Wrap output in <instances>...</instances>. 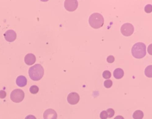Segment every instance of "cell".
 Returning a JSON list of instances; mask_svg holds the SVG:
<instances>
[{
	"instance_id": "cell-2",
	"label": "cell",
	"mask_w": 152,
	"mask_h": 119,
	"mask_svg": "<svg viewBox=\"0 0 152 119\" xmlns=\"http://www.w3.org/2000/svg\"><path fill=\"white\" fill-rule=\"evenodd\" d=\"M131 53L136 59H142L146 55V46L142 42L136 43L131 49Z\"/></svg>"
},
{
	"instance_id": "cell-25",
	"label": "cell",
	"mask_w": 152,
	"mask_h": 119,
	"mask_svg": "<svg viewBox=\"0 0 152 119\" xmlns=\"http://www.w3.org/2000/svg\"><path fill=\"white\" fill-rule=\"evenodd\" d=\"M114 119H124V118L121 116H118L116 117H115Z\"/></svg>"
},
{
	"instance_id": "cell-9",
	"label": "cell",
	"mask_w": 152,
	"mask_h": 119,
	"mask_svg": "<svg viewBox=\"0 0 152 119\" xmlns=\"http://www.w3.org/2000/svg\"><path fill=\"white\" fill-rule=\"evenodd\" d=\"M4 37L7 41L9 42H13L16 39L17 37V34L14 30H7L4 34Z\"/></svg>"
},
{
	"instance_id": "cell-5",
	"label": "cell",
	"mask_w": 152,
	"mask_h": 119,
	"mask_svg": "<svg viewBox=\"0 0 152 119\" xmlns=\"http://www.w3.org/2000/svg\"><path fill=\"white\" fill-rule=\"evenodd\" d=\"M134 28L133 24L129 23H127L122 25L121 28V32L124 36H130L133 34Z\"/></svg>"
},
{
	"instance_id": "cell-18",
	"label": "cell",
	"mask_w": 152,
	"mask_h": 119,
	"mask_svg": "<svg viewBox=\"0 0 152 119\" xmlns=\"http://www.w3.org/2000/svg\"><path fill=\"white\" fill-rule=\"evenodd\" d=\"M112 85V81L111 80L107 79L104 82V86L105 87V88H109L111 87Z\"/></svg>"
},
{
	"instance_id": "cell-12",
	"label": "cell",
	"mask_w": 152,
	"mask_h": 119,
	"mask_svg": "<svg viewBox=\"0 0 152 119\" xmlns=\"http://www.w3.org/2000/svg\"><path fill=\"white\" fill-rule=\"evenodd\" d=\"M124 72L121 68H117L114 71V78L117 79H121L124 77Z\"/></svg>"
},
{
	"instance_id": "cell-8",
	"label": "cell",
	"mask_w": 152,
	"mask_h": 119,
	"mask_svg": "<svg viewBox=\"0 0 152 119\" xmlns=\"http://www.w3.org/2000/svg\"><path fill=\"white\" fill-rule=\"evenodd\" d=\"M43 116H44V119H56L57 113L54 110L49 109L45 111Z\"/></svg>"
},
{
	"instance_id": "cell-4",
	"label": "cell",
	"mask_w": 152,
	"mask_h": 119,
	"mask_svg": "<svg viewBox=\"0 0 152 119\" xmlns=\"http://www.w3.org/2000/svg\"><path fill=\"white\" fill-rule=\"evenodd\" d=\"M25 98V93L21 89H16L11 92L10 94V98L13 102L18 103L23 100Z\"/></svg>"
},
{
	"instance_id": "cell-13",
	"label": "cell",
	"mask_w": 152,
	"mask_h": 119,
	"mask_svg": "<svg viewBox=\"0 0 152 119\" xmlns=\"http://www.w3.org/2000/svg\"><path fill=\"white\" fill-rule=\"evenodd\" d=\"M143 112L141 110H137L133 113V117L134 119H142L143 118Z\"/></svg>"
},
{
	"instance_id": "cell-22",
	"label": "cell",
	"mask_w": 152,
	"mask_h": 119,
	"mask_svg": "<svg viewBox=\"0 0 152 119\" xmlns=\"http://www.w3.org/2000/svg\"><path fill=\"white\" fill-rule=\"evenodd\" d=\"M6 97V93L4 90L0 91V98H5Z\"/></svg>"
},
{
	"instance_id": "cell-23",
	"label": "cell",
	"mask_w": 152,
	"mask_h": 119,
	"mask_svg": "<svg viewBox=\"0 0 152 119\" xmlns=\"http://www.w3.org/2000/svg\"><path fill=\"white\" fill-rule=\"evenodd\" d=\"M147 52L150 55H152V44H150L147 48Z\"/></svg>"
},
{
	"instance_id": "cell-7",
	"label": "cell",
	"mask_w": 152,
	"mask_h": 119,
	"mask_svg": "<svg viewBox=\"0 0 152 119\" xmlns=\"http://www.w3.org/2000/svg\"><path fill=\"white\" fill-rule=\"evenodd\" d=\"M79 100H80V96L79 94L74 93V92L70 93L67 97V101L71 105L77 104L79 103Z\"/></svg>"
},
{
	"instance_id": "cell-24",
	"label": "cell",
	"mask_w": 152,
	"mask_h": 119,
	"mask_svg": "<svg viewBox=\"0 0 152 119\" xmlns=\"http://www.w3.org/2000/svg\"><path fill=\"white\" fill-rule=\"evenodd\" d=\"M25 119H36V117L33 115H29V116H26Z\"/></svg>"
},
{
	"instance_id": "cell-11",
	"label": "cell",
	"mask_w": 152,
	"mask_h": 119,
	"mask_svg": "<svg viewBox=\"0 0 152 119\" xmlns=\"http://www.w3.org/2000/svg\"><path fill=\"white\" fill-rule=\"evenodd\" d=\"M16 84L20 87H24L27 84V79L23 75L18 76L16 79Z\"/></svg>"
},
{
	"instance_id": "cell-20",
	"label": "cell",
	"mask_w": 152,
	"mask_h": 119,
	"mask_svg": "<svg viewBox=\"0 0 152 119\" xmlns=\"http://www.w3.org/2000/svg\"><path fill=\"white\" fill-rule=\"evenodd\" d=\"M100 117L101 119H107V111H102L100 114Z\"/></svg>"
},
{
	"instance_id": "cell-15",
	"label": "cell",
	"mask_w": 152,
	"mask_h": 119,
	"mask_svg": "<svg viewBox=\"0 0 152 119\" xmlns=\"http://www.w3.org/2000/svg\"><path fill=\"white\" fill-rule=\"evenodd\" d=\"M39 91V88L36 85H32L30 88V92L33 94H37Z\"/></svg>"
},
{
	"instance_id": "cell-1",
	"label": "cell",
	"mask_w": 152,
	"mask_h": 119,
	"mask_svg": "<svg viewBox=\"0 0 152 119\" xmlns=\"http://www.w3.org/2000/svg\"><path fill=\"white\" fill-rule=\"evenodd\" d=\"M44 74V69L41 64H36L29 69V77L33 81H37L41 79Z\"/></svg>"
},
{
	"instance_id": "cell-19",
	"label": "cell",
	"mask_w": 152,
	"mask_h": 119,
	"mask_svg": "<svg viewBox=\"0 0 152 119\" xmlns=\"http://www.w3.org/2000/svg\"><path fill=\"white\" fill-rule=\"evenodd\" d=\"M144 11L146 13H150L152 12V5L151 4H147L145 6Z\"/></svg>"
},
{
	"instance_id": "cell-14",
	"label": "cell",
	"mask_w": 152,
	"mask_h": 119,
	"mask_svg": "<svg viewBox=\"0 0 152 119\" xmlns=\"http://www.w3.org/2000/svg\"><path fill=\"white\" fill-rule=\"evenodd\" d=\"M144 73L148 78H152V65H149L145 69Z\"/></svg>"
},
{
	"instance_id": "cell-21",
	"label": "cell",
	"mask_w": 152,
	"mask_h": 119,
	"mask_svg": "<svg viewBox=\"0 0 152 119\" xmlns=\"http://www.w3.org/2000/svg\"><path fill=\"white\" fill-rule=\"evenodd\" d=\"M107 62L110 63H113L115 61V57H114V56H112V55H110L108 57H107Z\"/></svg>"
},
{
	"instance_id": "cell-10",
	"label": "cell",
	"mask_w": 152,
	"mask_h": 119,
	"mask_svg": "<svg viewBox=\"0 0 152 119\" xmlns=\"http://www.w3.org/2000/svg\"><path fill=\"white\" fill-rule=\"evenodd\" d=\"M25 62L27 65H32L36 62V57L32 53L27 54L25 57Z\"/></svg>"
},
{
	"instance_id": "cell-6",
	"label": "cell",
	"mask_w": 152,
	"mask_h": 119,
	"mask_svg": "<svg viewBox=\"0 0 152 119\" xmlns=\"http://www.w3.org/2000/svg\"><path fill=\"white\" fill-rule=\"evenodd\" d=\"M78 1L77 0H65L64 2V7L68 11H74L77 8Z\"/></svg>"
},
{
	"instance_id": "cell-16",
	"label": "cell",
	"mask_w": 152,
	"mask_h": 119,
	"mask_svg": "<svg viewBox=\"0 0 152 119\" xmlns=\"http://www.w3.org/2000/svg\"><path fill=\"white\" fill-rule=\"evenodd\" d=\"M107 117H109V118L112 117L115 114V111L112 109H108L107 110Z\"/></svg>"
},
{
	"instance_id": "cell-3",
	"label": "cell",
	"mask_w": 152,
	"mask_h": 119,
	"mask_svg": "<svg viewBox=\"0 0 152 119\" xmlns=\"http://www.w3.org/2000/svg\"><path fill=\"white\" fill-rule=\"evenodd\" d=\"M89 23L93 29H99L103 26L104 18L102 15L99 13H93L90 16Z\"/></svg>"
},
{
	"instance_id": "cell-17",
	"label": "cell",
	"mask_w": 152,
	"mask_h": 119,
	"mask_svg": "<svg viewBox=\"0 0 152 119\" xmlns=\"http://www.w3.org/2000/svg\"><path fill=\"white\" fill-rule=\"evenodd\" d=\"M102 75L105 79H109L111 77V73L109 71H105L102 73Z\"/></svg>"
}]
</instances>
